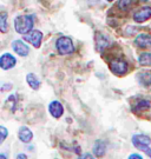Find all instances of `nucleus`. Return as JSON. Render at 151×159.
Returning <instances> with one entry per match:
<instances>
[{
    "label": "nucleus",
    "instance_id": "obj_1",
    "mask_svg": "<svg viewBox=\"0 0 151 159\" xmlns=\"http://www.w3.org/2000/svg\"><path fill=\"white\" fill-rule=\"evenodd\" d=\"M33 27V18L31 16H19L14 20V29L18 33L27 34Z\"/></svg>",
    "mask_w": 151,
    "mask_h": 159
},
{
    "label": "nucleus",
    "instance_id": "obj_2",
    "mask_svg": "<svg viewBox=\"0 0 151 159\" xmlns=\"http://www.w3.org/2000/svg\"><path fill=\"white\" fill-rule=\"evenodd\" d=\"M132 144H134L138 150H142L143 152H145L151 158V148L149 145L151 144V138L145 134H134L132 136Z\"/></svg>",
    "mask_w": 151,
    "mask_h": 159
},
{
    "label": "nucleus",
    "instance_id": "obj_3",
    "mask_svg": "<svg viewBox=\"0 0 151 159\" xmlns=\"http://www.w3.org/2000/svg\"><path fill=\"white\" fill-rule=\"evenodd\" d=\"M56 47L60 54H70V53H73V51H74V46H73L72 40L70 39L68 37L58 38L56 43Z\"/></svg>",
    "mask_w": 151,
    "mask_h": 159
},
{
    "label": "nucleus",
    "instance_id": "obj_4",
    "mask_svg": "<svg viewBox=\"0 0 151 159\" xmlns=\"http://www.w3.org/2000/svg\"><path fill=\"white\" fill-rule=\"evenodd\" d=\"M128 63L123 59H115L110 64V68L116 75H123L128 72Z\"/></svg>",
    "mask_w": 151,
    "mask_h": 159
},
{
    "label": "nucleus",
    "instance_id": "obj_5",
    "mask_svg": "<svg viewBox=\"0 0 151 159\" xmlns=\"http://www.w3.org/2000/svg\"><path fill=\"white\" fill-rule=\"evenodd\" d=\"M24 39L28 41L30 44H32L35 48H39L43 40V33L38 30H32L27 34H24Z\"/></svg>",
    "mask_w": 151,
    "mask_h": 159
},
{
    "label": "nucleus",
    "instance_id": "obj_6",
    "mask_svg": "<svg viewBox=\"0 0 151 159\" xmlns=\"http://www.w3.org/2000/svg\"><path fill=\"white\" fill-rule=\"evenodd\" d=\"M150 18H151V7H149V6L142 7L140 10H138L134 14V20L136 23H144L146 20H149Z\"/></svg>",
    "mask_w": 151,
    "mask_h": 159
},
{
    "label": "nucleus",
    "instance_id": "obj_7",
    "mask_svg": "<svg viewBox=\"0 0 151 159\" xmlns=\"http://www.w3.org/2000/svg\"><path fill=\"white\" fill-rule=\"evenodd\" d=\"M12 48L20 57H26V56H28V52H30L28 46L24 41H21V40H14L12 43Z\"/></svg>",
    "mask_w": 151,
    "mask_h": 159
},
{
    "label": "nucleus",
    "instance_id": "obj_8",
    "mask_svg": "<svg viewBox=\"0 0 151 159\" xmlns=\"http://www.w3.org/2000/svg\"><path fill=\"white\" fill-rule=\"evenodd\" d=\"M16 64H17V60L11 53H4L0 58V66H1L2 70H10Z\"/></svg>",
    "mask_w": 151,
    "mask_h": 159
},
{
    "label": "nucleus",
    "instance_id": "obj_9",
    "mask_svg": "<svg viewBox=\"0 0 151 159\" xmlns=\"http://www.w3.org/2000/svg\"><path fill=\"white\" fill-rule=\"evenodd\" d=\"M136 45L142 47V48H148V47H151V35L146 33H140L136 40H134Z\"/></svg>",
    "mask_w": 151,
    "mask_h": 159
},
{
    "label": "nucleus",
    "instance_id": "obj_10",
    "mask_svg": "<svg viewBox=\"0 0 151 159\" xmlns=\"http://www.w3.org/2000/svg\"><path fill=\"white\" fill-rule=\"evenodd\" d=\"M49 111H50V113L52 114V117H54V118H60L62 114L64 113V107H63V105L60 102L54 100V102H52L50 104Z\"/></svg>",
    "mask_w": 151,
    "mask_h": 159
},
{
    "label": "nucleus",
    "instance_id": "obj_11",
    "mask_svg": "<svg viewBox=\"0 0 151 159\" xmlns=\"http://www.w3.org/2000/svg\"><path fill=\"white\" fill-rule=\"evenodd\" d=\"M18 137H19V139H20L22 143L27 144V143H30L31 140H32V138H33V133H32V131L31 130H28L27 127H21V129L19 130Z\"/></svg>",
    "mask_w": 151,
    "mask_h": 159
},
{
    "label": "nucleus",
    "instance_id": "obj_12",
    "mask_svg": "<svg viewBox=\"0 0 151 159\" xmlns=\"http://www.w3.org/2000/svg\"><path fill=\"white\" fill-rule=\"evenodd\" d=\"M150 107H151V102L149 100L143 99V100H139V102H137L134 104V107H132V111H134V113H140V112H143L145 110H149Z\"/></svg>",
    "mask_w": 151,
    "mask_h": 159
},
{
    "label": "nucleus",
    "instance_id": "obj_13",
    "mask_svg": "<svg viewBox=\"0 0 151 159\" xmlns=\"http://www.w3.org/2000/svg\"><path fill=\"white\" fill-rule=\"evenodd\" d=\"M26 81H27L28 86L33 90H38L40 86V80L38 79V77L34 73H28L26 75Z\"/></svg>",
    "mask_w": 151,
    "mask_h": 159
},
{
    "label": "nucleus",
    "instance_id": "obj_14",
    "mask_svg": "<svg viewBox=\"0 0 151 159\" xmlns=\"http://www.w3.org/2000/svg\"><path fill=\"white\" fill-rule=\"evenodd\" d=\"M106 151V145L105 143L101 142V140H97L95 143V146H93V153L97 156V157H101L103 154L105 153Z\"/></svg>",
    "mask_w": 151,
    "mask_h": 159
},
{
    "label": "nucleus",
    "instance_id": "obj_15",
    "mask_svg": "<svg viewBox=\"0 0 151 159\" xmlns=\"http://www.w3.org/2000/svg\"><path fill=\"white\" fill-rule=\"evenodd\" d=\"M138 80L142 85L150 86L151 85V72L149 71H144L142 73L138 74Z\"/></svg>",
    "mask_w": 151,
    "mask_h": 159
},
{
    "label": "nucleus",
    "instance_id": "obj_16",
    "mask_svg": "<svg viewBox=\"0 0 151 159\" xmlns=\"http://www.w3.org/2000/svg\"><path fill=\"white\" fill-rule=\"evenodd\" d=\"M138 61L142 66H151V53L144 52L138 58Z\"/></svg>",
    "mask_w": 151,
    "mask_h": 159
},
{
    "label": "nucleus",
    "instance_id": "obj_17",
    "mask_svg": "<svg viewBox=\"0 0 151 159\" xmlns=\"http://www.w3.org/2000/svg\"><path fill=\"white\" fill-rule=\"evenodd\" d=\"M96 43H97V48H98L99 51H101V50H103V48H105V47L109 45L107 39L104 37V35H101V34H98V35H97Z\"/></svg>",
    "mask_w": 151,
    "mask_h": 159
},
{
    "label": "nucleus",
    "instance_id": "obj_18",
    "mask_svg": "<svg viewBox=\"0 0 151 159\" xmlns=\"http://www.w3.org/2000/svg\"><path fill=\"white\" fill-rule=\"evenodd\" d=\"M134 0H119L118 1V7L120 8V10H123V11H126V10H129L131 5L134 4Z\"/></svg>",
    "mask_w": 151,
    "mask_h": 159
},
{
    "label": "nucleus",
    "instance_id": "obj_19",
    "mask_svg": "<svg viewBox=\"0 0 151 159\" xmlns=\"http://www.w3.org/2000/svg\"><path fill=\"white\" fill-rule=\"evenodd\" d=\"M0 30L4 33L7 31V14L5 12H2L1 16H0Z\"/></svg>",
    "mask_w": 151,
    "mask_h": 159
},
{
    "label": "nucleus",
    "instance_id": "obj_20",
    "mask_svg": "<svg viewBox=\"0 0 151 159\" xmlns=\"http://www.w3.org/2000/svg\"><path fill=\"white\" fill-rule=\"evenodd\" d=\"M0 133H1V137H0V143H2L5 140V138L7 137V130H6L4 126L0 127Z\"/></svg>",
    "mask_w": 151,
    "mask_h": 159
},
{
    "label": "nucleus",
    "instance_id": "obj_21",
    "mask_svg": "<svg viewBox=\"0 0 151 159\" xmlns=\"http://www.w3.org/2000/svg\"><path fill=\"white\" fill-rule=\"evenodd\" d=\"M78 159H95V158H93V156H92V154L84 153V154H82V156H80Z\"/></svg>",
    "mask_w": 151,
    "mask_h": 159
},
{
    "label": "nucleus",
    "instance_id": "obj_22",
    "mask_svg": "<svg viewBox=\"0 0 151 159\" xmlns=\"http://www.w3.org/2000/svg\"><path fill=\"white\" fill-rule=\"evenodd\" d=\"M129 159H143V157L139 156L138 153H132L129 156Z\"/></svg>",
    "mask_w": 151,
    "mask_h": 159
},
{
    "label": "nucleus",
    "instance_id": "obj_23",
    "mask_svg": "<svg viewBox=\"0 0 151 159\" xmlns=\"http://www.w3.org/2000/svg\"><path fill=\"white\" fill-rule=\"evenodd\" d=\"M17 159H27V156H26V154L20 153V154H18L17 156Z\"/></svg>",
    "mask_w": 151,
    "mask_h": 159
},
{
    "label": "nucleus",
    "instance_id": "obj_24",
    "mask_svg": "<svg viewBox=\"0 0 151 159\" xmlns=\"http://www.w3.org/2000/svg\"><path fill=\"white\" fill-rule=\"evenodd\" d=\"M5 86V87H2V91H6V90H8V89H10V90H11V84H10V85H4Z\"/></svg>",
    "mask_w": 151,
    "mask_h": 159
},
{
    "label": "nucleus",
    "instance_id": "obj_25",
    "mask_svg": "<svg viewBox=\"0 0 151 159\" xmlns=\"http://www.w3.org/2000/svg\"><path fill=\"white\" fill-rule=\"evenodd\" d=\"M0 159H6L5 153H1V154H0Z\"/></svg>",
    "mask_w": 151,
    "mask_h": 159
},
{
    "label": "nucleus",
    "instance_id": "obj_26",
    "mask_svg": "<svg viewBox=\"0 0 151 159\" xmlns=\"http://www.w3.org/2000/svg\"><path fill=\"white\" fill-rule=\"evenodd\" d=\"M107 1H113V0H107Z\"/></svg>",
    "mask_w": 151,
    "mask_h": 159
}]
</instances>
